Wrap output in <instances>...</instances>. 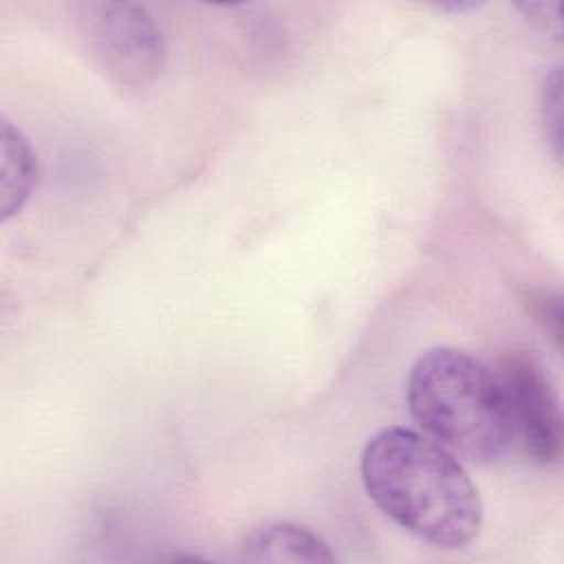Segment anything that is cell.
I'll use <instances>...</instances> for the list:
<instances>
[{
    "label": "cell",
    "instance_id": "obj_3",
    "mask_svg": "<svg viewBox=\"0 0 564 564\" xmlns=\"http://www.w3.org/2000/svg\"><path fill=\"white\" fill-rule=\"evenodd\" d=\"M79 22L99 68L123 88L150 86L165 66V42L145 7L134 2H84Z\"/></svg>",
    "mask_w": 564,
    "mask_h": 564
},
{
    "label": "cell",
    "instance_id": "obj_5",
    "mask_svg": "<svg viewBox=\"0 0 564 564\" xmlns=\"http://www.w3.org/2000/svg\"><path fill=\"white\" fill-rule=\"evenodd\" d=\"M240 555L251 562H333L328 544L306 527L293 522H267L249 531L240 544Z\"/></svg>",
    "mask_w": 564,
    "mask_h": 564
},
{
    "label": "cell",
    "instance_id": "obj_7",
    "mask_svg": "<svg viewBox=\"0 0 564 564\" xmlns=\"http://www.w3.org/2000/svg\"><path fill=\"white\" fill-rule=\"evenodd\" d=\"M540 112H542V123L546 130V139L553 143L555 156H560V128H562V79H560V68H555L542 86L540 93Z\"/></svg>",
    "mask_w": 564,
    "mask_h": 564
},
{
    "label": "cell",
    "instance_id": "obj_6",
    "mask_svg": "<svg viewBox=\"0 0 564 564\" xmlns=\"http://www.w3.org/2000/svg\"><path fill=\"white\" fill-rule=\"evenodd\" d=\"M0 156H2V183H0V216L7 223L26 203L35 183V156L22 134L7 117H2Z\"/></svg>",
    "mask_w": 564,
    "mask_h": 564
},
{
    "label": "cell",
    "instance_id": "obj_8",
    "mask_svg": "<svg viewBox=\"0 0 564 564\" xmlns=\"http://www.w3.org/2000/svg\"><path fill=\"white\" fill-rule=\"evenodd\" d=\"M518 9L535 26H540L544 31L551 29L553 35H560V15H557L560 4L557 2H522V4H518Z\"/></svg>",
    "mask_w": 564,
    "mask_h": 564
},
{
    "label": "cell",
    "instance_id": "obj_2",
    "mask_svg": "<svg viewBox=\"0 0 564 564\" xmlns=\"http://www.w3.org/2000/svg\"><path fill=\"white\" fill-rule=\"evenodd\" d=\"M405 392L419 427L452 454L489 465L516 449L502 377L471 352L427 348L412 364Z\"/></svg>",
    "mask_w": 564,
    "mask_h": 564
},
{
    "label": "cell",
    "instance_id": "obj_1",
    "mask_svg": "<svg viewBox=\"0 0 564 564\" xmlns=\"http://www.w3.org/2000/svg\"><path fill=\"white\" fill-rule=\"evenodd\" d=\"M370 500L408 533L441 546L469 544L482 524V500L460 460L410 427H383L361 452Z\"/></svg>",
    "mask_w": 564,
    "mask_h": 564
},
{
    "label": "cell",
    "instance_id": "obj_4",
    "mask_svg": "<svg viewBox=\"0 0 564 564\" xmlns=\"http://www.w3.org/2000/svg\"><path fill=\"white\" fill-rule=\"evenodd\" d=\"M507 388L516 449L538 465H553L562 452V416L557 397L540 364L527 355H509L500 364Z\"/></svg>",
    "mask_w": 564,
    "mask_h": 564
}]
</instances>
